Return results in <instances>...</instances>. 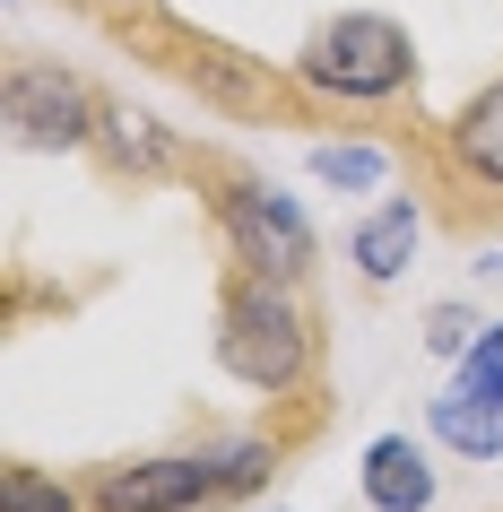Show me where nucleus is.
<instances>
[{
	"label": "nucleus",
	"mask_w": 503,
	"mask_h": 512,
	"mask_svg": "<svg viewBox=\"0 0 503 512\" xmlns=\"http://www.w3.org/2000/svg\"><path fill=\"white\" fill-rule=\"evenodd\" d=\"M295 87L321 105V131L339 139H408L425 122L417 113V35L382 18V9H339V18H321L304 44H295Z\"/></svg>",
	"instance_id": "1"
},
{
	"label": "nucleus",
	"mask_w": 503,
	"mask_h": 512,
	"mask_svg": "<svg viewBox=\"0 0 503 512\" xmlns=\"http://www.w3.org/2000/svg\"><path fill=\"white\" fill-rule=\"evenodd\" d=\"M287 460L295 443L269 417L261 426H200L165 452L96 460L87 469V512H226V504H252Z\"/></svg>",
	"instance_id": "2"
},
{
	"label": "nucleus",
	"mask_w": 503,
	"mask_h": 512,
	"mask_svg": "<svg viewBox=\"0 0 503 512\" xmlns=\"http://www.w3.org/2000/svg\"><path fill=\"white\" fill-rule=\"evenodd\" d=\"M217 374L261 400H321L330 391V322L313 287H278L252 270H217Z\"/></svg>",
	"instance_id": "3"
},
{
	"label": "nucleus",
	"mask_w": 503,
	"mask_h": 512,
	"mask_svg": "<svg viewBox=\"0 0 503 512\" xmlns=\"http://www.w3.org/2000/svg\"><path fill=\"white\" fill-rule=\"evenodd\" d=\"M183 183L209 217L226 270H252V278H278V287H313L321 278V235L304 200L278 191L261 165H243L235 148H209V139H183Z\"/></svg>",
	"instance_id": "4"
},
{
	"label": "nucleus",
	"mask_w": 503,
	"mask_h": 512,
	"mask_svg": "<svg viewBox=\"0 0 503 512\" xmlns=\"http://www.w3.org/2000/svg\"><path fill=\"white\" fill-rule=\"evenodd\" d=\"M105 27L131 44L139 61H157L165 79H183L191 96L209 113H235V122H287V131H321V105L295 87V70H269V61L235 53V44H217V35L183 27V18H165V9H139V18H113Z\"/></svg>",
	"instance_id": "5"
},
{
	"label": "nucleus",
	"mask_w": 503,
	"mask_h": 512,
	"mask_svg": "<svg viewBox=\"0 0 503 512\" xmlns=\"http://www.w3.org/2000/svg\"><path fill=\"white\" fill-rule=\"evenodd\" d=\"M399 157L417 165L425 209L451 235H503V70L443 122H417L399 139Z\"/></svg>",
	"instance_id": "6"
},
{
	"label": "nucleus",
	"mask_w": 503,
	"mask_h": 512,
	"mask_svg": "<svg viewBox=\"0 0 503 512\" xmlns=\"http://www.w3.org/2000/svg\"><path fill=\"white\" fill-rule=\"evenodd\" d=\"M0 122L35 157H87V139L105 122V87L87 79V70H70V61L18 53L0 70Z\"/></svg>",
	"instance_id": "7"
},
{
	"label": "nucleus",
	"mask_w": 503,
	"mask_h": 512,
	"mask_svg": "<svg viewBox=\"0 0 503 512\" xmlns=\"http://www.w3.org/2000/svg\"><path fill=\"white\" fill-rule=\"evenodd\" d=\"M87 165H96L113 191L183 183V131H165L157 113H139V105H122V96H105V122H96V139H87Z\"/></svg>",
	"instance_id": "8"
},
{
	"label": "nucleus",
	"mask_w": 503,
	"mask_h": 512,
	"mask_svg": "<svg viewBox=\"0 0 503 512\" xmlns=\"http://www.w3.org/2000/svg\"><path fill=\"white\" fill-rule=\"evenodd\" d=\"M434 443L460 460H503V365L460 356L451 391L434 400Z\"/></svg>",
	"instance_id": "9"
},
{
	"label": "nucleus",
	"mask_w": 503,
	"mask_h": 512,
	"mask_svg": "<svg viewBox=\"0 0 503 512\" xmlns=\"http://www.w3.org/2000/svg\"><path fill=\"white\" fill-rule=\"evenodd\" d=\"M417 226H425V200H408V191L373 200L365 226L347 235V261H356V278H365V287H391V278L408 270V252H417Z\"/></svg>",
	"instance_id": "10"
},
{
	"label": "nucleus",
	"mask_w": 503,
	"mask_h": 512,
	"mask_svg": "<svg viewBox=\"0 0 503 512\" xmlns=\"http://www.w3.org/2000/svg\"><path fill=\"white\" fill-rule=\"evenodd\" d=\"M365 504L373 512H425L434 504V460H425V443H408V434H382L365 452Z\"/></svg>",
	"instance_id": "11"
},
{
	"label": "nucleus",
	"mask_w": 503,
	"mask_h": 512,
	"mask_svg": "<svg viewBox=\"0 0 503 512\" xmlns=\"http://www.w3.org/2000/svg\"><path fill=\"white\" fill-rule=\"evenodd\" d=\"M391 139H313V183L330 191H382V174H391Z\"/></svg>",
	"instance_id": "12"
},
{
	"label": "nucleus",
	"mask_w": 503,
	"mask_h": 512,
	"mask_svg": "<svg viewBox=\"0 0 503 512\" xmlns=\"http://www.w3.org/2000/svg\"><path fill=\"white\" fill-rule=\"evenodd\" d=\"M0 512H87V469L61 478V469L9 460V469H0Z\"/></svg>",
	"instance_id": "13"
},
{
	"label": "nucleus",
	"mask_w": 503,
	"mask_h": 512,
	"mask_svg": "<svg viewBox=\"0 0 503 512\" xmlns=\"http://www.w3.org/2000/svg\"><path fill=\"white\" fill-rule=\"evenodd\" d=\"M477 339H486V322H477L469 304H434V313H425V348L434 356H469Z\"/></svg>",
	"instance_id": "14"
},
{
	"label": "nucleus",
	"mask_w": 503,
	"mask_h": 512,
	"mask_svg": "<svg viewBox=\"0 0 503 512\" xmlns=\"http://www.w3.org/2000/svg\"><path fill=\"white\" fill-rule=\"evenodd\" d=\"M469 356H477V365H503V322H495V330H486V339H477V348H469Z\"/></svg>",
	"instance_id": "15"
}]
</instances>
